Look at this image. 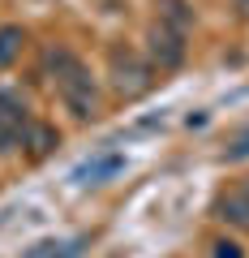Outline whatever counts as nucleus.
<instances>
[{
	"label": "nucleus",
	"mask_w": 249,
	"mask_h": 258,
	"mask_svg": "<svg viewBox=\"0 0 249 258\" xmlns=\"http://www.w3.org/2000/svg\"><path fill=\"white\" fill-rule=\"evenodd\" d=\"M56 142H60V134H56L52 125H35V120H30V134H26V142H22V147H30V155L43 159L47 151L56 147Z\"/></svg>",
	"instance_id": "nucleus-9"
},
{
	"label": "nucleus",
	"mask_w": 249,
	"mask_h": 258,
	"mask_svg": "<svg viewBox=\"0 0 249 258\" xmlns=\"http://www.w3.org/2000/svg\"><path fill=\"white\" fill-rule=\"evenodd\" d=\"M146 56H150V69H176L185 60V35H176V30L155 22L146 35Z\"/></svg>",
	"instance_id": "nucleus-4"
},
{
	"label": "nucleus",
	"mask_w": 249,
	"mask_h": 258,
	"mask_svg": "<svg viewBox=\"0 0 249 258\" xmlns=\"http://www.w3.org/2000/svg\"><path fill=\"white\" fill-rule=\"evenodd\" d=\"M120 168H125V155L108 151V155H99V159H86V164L73 172V181H82V185H95V181H103V176L120 172Z\"/></svg>",
	"instance_id": "nucleus-6"
},
{
	"label": "nucleus",
	"mask_w": 249,
	"mask_h": 258,
	"mask_svg": "<svg viewBox=\"0 0 249 258\" xmlns=\"http://www.w3.org/2000/svg\"><path fill=\"white\" fill-rule=\"evenodd\" d=\"M108 69H112V86H116V95H125V99L150 91V74H155V69H150L138 52H129V47H112Z\"/></svg>",
	"instance_id": "nucleus-2"
},
{
	"label": "nucleus",
	"mask_w": 249,
	"mask_h": 258,
	"mask_svg": "<svg viewBox=\"0 0 249 258\" xmlns=\"http://www.w3.org/2000/svg\"><path fill=\"white\" fill-rule=\"evenodd\" d=\"M215 258H245L236 241H215Z\"/></svg>",
	"instance_id": "nucleus-12"
},
{
	"label": "nucleus",
	"mask_w": 249,
	"mask_h": 258,
	"mask_svg": "<svg viewBox=\"0 0 249 258\" xmlns=\"http://www.w3.org/2000/svg\"><path fill=\"white\" fill-rule=\"evenodd\" d=\"M236 13H240V18H249V0H236Z\"/></svg>",
	"instance_id": "nucleus-13"
},
{
	"label": "nucleus",
	"mask_w": 249,
	"mask_h": 258,
	"mask_svg": "<svg viewBox=\"0 0 249 258\" xmlns=\"http://www.w3.org/2000/svg\"><path fill=\"white\" fill-rule=\"evenodd\" d=\"M82 245H86L82 237H73V241H56L52 237V241H35L22 258H77V254H82Z\"/></svg>",
	"instance_id": "nucleus-7"
},
{
	"label": "nucleus",
	"mask_w": 249,
	"mask_h": 258,
	"mask_svg": "<svg viewBox=\"0 0 249 258\" xmlns=\"http://www.w3.org/2000/svg\"><path fill=\"white\" fill-rule=\"evenodd\" d=\"M189 22H194V9H189L185 0H159V26L185 35V30H189Z\"/></svg>",
	"instance_id": "nucleus-8"
},
{
	"label": "nucleus",
	"mask_w": 249,
	"mask_h": 258,
	"mask_svg": "<svg viewBox=\"0 0 249 258\" xmlns=\"http://www.w3.org/2000/svg\"><path fill=\"white\" fill-rule=\"evenodd\" d=\"M215 211H219L223 224L249 232V189H236V194H228V198H219V207H215Z\"/></svg>",
	"instance_id": "nucleus-5"
},
{
	"label": "nucleus",
	"mask_w": 249,
	"mask_h": 258,
	"mask_svg": "<svg viewBox=\"0 0 249 258\" xmlns=\"http://www.w3.org/2000/svg\"><path fill=\"white\" fill-rule=\"evenodd\" d=\"M22 43H26V35H22V26H0V69H9V64L18 60Z\"/></svg>",
	"instance_id": "nucleus-10"
},
{
	"label": "nucleus",
	"mask_w": 249,
	"mask_h": 258,
	"mask_svg": "<svg viewBox=\"0 0 249 258\" xmlns=\"http://www.w3.org/2000/svg\"><path fill=\"white\" fill-rule=\"evenodd\" d=\"M245 155H249V129H245V134H236V138L228 142V159H245Z\"/></svg>",
	"instance_id": "nucleus-11"
},
{
	"label": "nucleus",
	"mask_w": 249,
	"mask_h": 258,
	"mask_svg": "<svg viewBox=\"0 0 249 258\" xmlns=\"http://www.w3.org/2000/svg\"><path fill=\"white\" fill-rule=\"evenodd\" d=\"M245 189H249V185H245Z\"/></svg>",
	"instance_id": "nucleus-14"
},
{
	"label": "nucleus",
	"mask_w": 249,
	"mask_h": 258,
	"mask_svg": "<svg viewBox=\"0 0 249 258\" xmlns=\"http://www.w3.org/2000/svg\"><path fill=\"white\" fill-rule=\"evenodd\" d=\"M47 74H52V82H56V91H60V99H65V108L73 112L77 120H95L99 116V91H95L86 64L77 60L73 52H65V47L47 52Z\"/></svg>",
	"instance_id": "nucleus-1"
},
{
	"label": "nucleus",
	"mask_w": 249,
	"mask_h": 258,
	"mask_svg": "<svg viewBox=\"0 0 249 258\" xmlns=\"http://www.w3.org/2000/svg\"><path fill=\"white\" fill-rule=\"evenodd\" d=\"M26 134H30V112L22 95L0 91V151H13L18 142H26Z\"/></svg>",
	"instance_id": "nucleus-3"
}]
</instances>
